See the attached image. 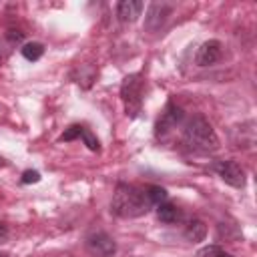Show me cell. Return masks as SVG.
Segmentation results:
<instances>
[{
    "label": "cell",
    "mask_w": 257,
    "mask_h": 257,
    "mask_svg": "<svg viewBox=\"0 0 257 257\" xmlns=\"http://www.w3.org/2000/svg\"><path fill=\"white\" fill-rule=\"evenodd\" d=\"M38 181H40V173L38 171H32V169L24 171L22 177H20V183L22 185H30V183H38Z\"/></svg>",
    "instance_id": "cell-15"
},
{
    "label": "cell",
    "mask_w": 257,
    "mask_h": 257,
    "mask_svg": "<svg viewBox=\"0 0 257 257\" xmlns=\"http://www.w3.org/2000/svg\"><path fill=\"white\" fill-rule=\"evenodd\" d=\"M185 239L191 241V243H199L205 239L207 235V225L201 221V219H191L187 225H185V231H183Z\"/></svg>",
    "instance_id": "cell-12"
},
{
    "label": "cell",
    "mask_w": 257,
    "mask_h": 257,
    "mask_svg": "<svg viewBox=\"0 0 257 257\" xmlns=\"http://www.w3.org/2000/svg\"><path fill=\"white\" fill-rule=\"evenodd\" d=\"M195 257H233V255L229 251H225L223 247H219V245H205L203 249L197 251Z\"/></svg>",
    "instance_id": "cell-14"
},
{
    "label": "cell",
    "mask_w": 257,
    "mask_h": 257,
    "mask_svg": "<svg viewBox=\"0 0 257 257\" xmlns=\"http://www.w3.org/2000/svg\"><path fill=\"white\" fill-rule=\"evenodd\" d=\"M8 36H10V40H16V42L22 40V32L20 30H8Z\"/></svg>",
    "instance_id": "cell-17"
},
{
    "label": "cell",
    "mask_w": 257,
    "mask_h": 257,
    "mask_svg": "<svg viewBox=\"0 0 257 257\" xmlns=\"http://www.w3.org/2000/svg\"><path fill=\"white\" fill-rule=\"evenodd\" d=\"M84 249L90 257H112L116 253V241L104 231H94L86 235Z\"/></svg>",
    "instance_id": "cell-5"
},
{
    "label": "cell",
    "mask_w": 257,
    "mask_h": 257,
    "mask_svg": "<svg viewBox=\"0 0 257 257\" xmlns=\"http://www.w3.org/2000/svg\"><path fill=\"white\" fill-rule=\"evenodd\" d=\"M6 239H8V225L0 221V245H2Z\"/></svg>",
    "instance_id": "cell-16"
},
{
    "label": "cell",
    "mask_w": 257,
    "mask_h": 257,
    "mask_svg": "<svg viewBox=\"0 0 257 257\" xmlns=\"http://www.w3.org/2000/svg\"><path fill=\"white\" fill-rule=\"evenodd\" d=\"M143 8H145V4L139 0H122L116 4V16L120 22H135L141 16Z\"/></svg>",
    "instance_id": "cell-10"
},
{
    "label": "cell",
    "mask_w": 257,
    "mask_h": 257,
    "mask_svg": "<svg viewBox=\"0 0 257 257\" xmlns=\"http://www.w3.org/2000/svg\"><path fill=\"white\" fill-rule=\"evenodd\" d=\"M4 165H6V161H4L2 157H0V167H4Z\"/></svg>",
    "instance_id": "cell-18"
},
{
    "label": "cell",
    "mask_w": 257,
    "mask_h": 257,
    "mask_svg": "<svg viewBox=\"0 0 257 257\" xmlns=\"http://www.w3.org/2000/svg\"><path fill=\"white\" fill-rule=\"evenodd\" d=\"M223 56V44L219 40H207L203 42L195 52V64L197 66H211L219 62Z\"/></svg>",
    "instance_id": "cell-8"
},
{
    "label": "cell",
    "mask_w": 257,
    "mask_h": 257,
    "mask_svg": "<svg viewBox=\"0 0 257 257\" xmlns=\"http://www.w3.org/2000/svg\"><path fill=\"white\" fill-rule=\"evenodd\" d=\"M20 54H22L26 60L36 62V60H40L42 54H44V44H42V42H26V44H22Z\"/></svg>",
    "instance_id": "cell-13"
},
{
    "label": "cell",
    "mask_w": 257,
    "mask_h": 257,
    "mask_svg": "<svg viewBox=\"0 0 257 257\" xmlns=\"http://www.w3.org/2000/svg\"><path fill=\"white\" fill-rule=\"evenodd\" d=\"M211 169H213V171L221 177V181H223V183H227L229 187L243 189V187H245V183H247L245 169H243L237 161H233V159H229V161H217Z\"/></svg>",
    "instance_id": "cell-6"
},
{
    "label": "cell",
    "mask_w": 257,
    "mask_h": 257,
    "mask_svg": "<svg viewBox=\"0 0 257 257\" xmlns=\"http://www.w3.org/2000/svg\"><path fill=\"white\" fill-rule=\"evenodd\" d=\"M173 12V4L167 2H153L147 8V16H145V30L147 32H159L163 28V24L167 22V18Z\"/></svg>",
    "instance_id": "cell-7"
},
{
    "label": "cell",
    "mask_w": 257,
    "mask_h": 257,
    "mask_svg": "<svg viewBox=\"0 0 257 257\" xmlns=\"http://www.w3.org/2000/svg\"><path fill=\"white\" fill-rule=\"evenodd\" d=\"M0 257H8V255H4V253H2V255H0Z\"/></svg>",
    "instance_id": "cell-19"
},
{
    "label": "cell",
    "mask_w": 257,
    "mask_h": 257,
    "mask_svg": "<svg viewBox=\"0 0 257 257\" xmlns=\"http://www.w3.org/2000/svg\"><path fill=\"white\" fill-rule=\"evenodd\" d=\"M155 209H157V217H159V221L165 223V225H177V223H181V221L185 219L183 211H181L177 205L169 203V201H163V203L157 205Z\"/></svg>",
    "instance_id": "cell-11"
},
{
    "label": "cell",
    "mask_w": 257,
    "mask_h": 257,
    "mask_svg": "<svg viewBox=\"0 0 257 257\" xmlns=\"http://www.w3.org/2000/svg\"><path fill=\"white\" fill-rule=\"evenodd\" d=\"M143 92H145V78L141 72H133L122 78L120 82V98L126 110V116L137 118L143 108Z\"/></svg>",
    "instance_id": "cell-3"
},
{
    "label": "cell",
    "mask_w": 257,
    "mask_h": 257,
    "mask_svg": "<svg viewBox=\"0 0 257 257\" xmlns=\"http://www.w3.org/2000/svg\"><path fill=\"white\" fill-rule=\"evenodd\" d=\"M183 122H185V112H183V108H181L177 102L169 100V102L165 104L161 116H159L157 122H155V137H157L159 141H167L169 135H171L173 131L181 128Z\"/></svg>",
    "instance_id": "cell-4"
},
{
    "label": "cell",
    "mask_w": 257,
    "mask_h": 257,
    "mask_svg": "<svg viewBox=\"0 0 257 257\" xmlns=\"http://www.w3.org/2000/svg\"><path fill=\"white\" fill-rule=\"evenodd\" d=\"M167 201V191L159 185H128L118 183L110 201V213L120 219H135L147 215L151 209Z\"/></svg>",
    "instance_id": "cell-1"
},
{
    "label": "cell",
    "mask_w": 257,
    "mask_h": 257,
    "mask_svg": "<svg viewBox=\"0 0 257 257\" xmlns=\"http://www.w3.org/2000/svg\"><path fill=\"white\" fill-rule=\"evenodd\" d=\"M74 139H82V143L92 151V153H98L100 151V143L98 139L90 133L88 126L84 124H70L62 135H60V141H74Z\"/></svg>",
    "instance_id": "cell-9"
},
{
    "label": "cell",
    "mask_w": 257,
    "mask_h": 257,
    "mask_svg": "<svg viewBox=\"0 0 257 257\" xmlns=\"http://www.w3.org/2000/svg\"><path fill=\"white\" fill-rule=\"evenodd\" d=\"M181 145L191 153L209 155L219 149V139L203 114H193L181 124Z\"/></svg>",
    "instance_id": "cell-2"
}]
</instances>
